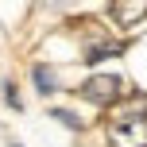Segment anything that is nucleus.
Segmentation results:
<instances>
[{"instance_id":"39448f33","label":"nucleus","mask_w":147,"mask_h":147,"mask_svg":"<svg viewBox=\"0 0 147 147\" xmlns=\"http://www.w3.org/2000/svg\"><path fill=\"white\" fill-rule=\"evenodd\" d=\"M54 120H62L66 128H81V120L74 116V112H66V109H54Z\"/></svg>"},{"instance_id":"20e7f679","label":"nucleus","mask_w":147,"mask_h":147,"mask_svg":"<svg viewBox=\"0 0 147 147\" xmlns=\"http://www.w3.org/2000/svg\"><path fill=\"white\" fill-rule=\"evenodd\" d=\"M31 78H35V85H39V93H43V97L58 89V78H54V70H51V66H43V62L31 70Z\"/></svg>"},{"instance_id":"423d86ee","label":"nucleus","mask_w":147,"mask_h":147,"mask_svg":"<svg viewBox=\"0 0 147 147\" xmlns=\"http://www.w3.org/2000/svg\"><path fill=\"white\" fill-rule=\"evenodd\" d=\"M4 89H8V93H4V97H8V105H12V109H20V97H16V85H4Z\"/></svg>"},{"instance_id":"7ed1b4c3","label":"nucleus","mask_w":147,"mask_h":147,"mask_svg":"<svg viewBox=\"0 0 147 147\" xmlns=\"http://www.w3.org/2000/svg\"><path fill=\"white\" fill-rule=\"evenodd\" d=\"M147 20V0H112V23L120 31H132Z\"/></svg>"},{"instance_id":"f257e3e1","label":"nucleus","mask_w":147,"mask_h":147,"mask_svg":"<svg viewBox=\"0 0 147 147\" xmlns=\"http://www.w3.org/2000/svg\"><path fill=\"white\" fill-rule=\"evenodd\" d=\"M109 143L112 147H147V116H112Z\"/></svg>"},{"instance_id":"f03ea898","label":"nucleus","mask_w":147,"mask_h":147,"mask_svg":"<svg viewBox=\"0 0 147 147\" xmlns=\"http://www.w3.org/2000/svg\"><path fill=\"white\" fill-rule=\"evenodd\" d=\"M120 93H124V81L116 78V74H93V78L81 85V97H85L89 105H97V109H109V105L120 101Z\"/></svg>"}]
</instances>
